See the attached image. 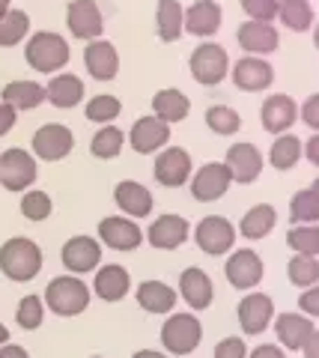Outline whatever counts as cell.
I'll return each instance as SVG.
<instances>
[{
	"instance_id": "6da1fadb",
	"label": "cell",
	"mask_w": 319,
	"mask_h": 358,
	"mask_svg": "<svg viewBox=\"0 0 319 358\" xmlns=\"http://www.w3.org/2000/svg\"><path fill=\"white\" fill-rule=\"evenodd\" d=\"M42 268V251L33 239L15 236L0 248V272L13 281H30Z\"/></svg>"
},
{
	"instance_id": "7a4b0ae2",
	"label": "cell",
	"mask_w": 319,
	"mask_h": 358,
	"mask_svg": "<svg viewBox=\"0 0 319 358\" xmlns=\"http://www.w3.org/2000/svg\"><path fill=\"white\" fill-rule=\"evenodd\" d=\"M24 57L36 72H57L69 63V45H66V39L57 36V33L42 30L27 42Z\"/></svg>"
},
{
	"instance_id": "3957f363",
	"label": "cell",
	"mask_w": 319,
	"mask_h": 358,
	"mask_svg": "<svg viewBox=\"0 0 319 358\" xmlns=\"http://www.w3.org/2000/svg\"><path fill=\"white\" fill-rule=\"evenodd\" d=\"M45 305L57 317H75L90 305V289L78 278H54L45 289Z\"/></svg>"
},
{
	"instance_id": "277c9868",
	"label": "cell",
	"mask_w": 319,
	"mask_h": 358,
	"mask_svg": "<svg viewBox=\"0 0 319 358\" xmlns=\"http://www.w3.org/2000/svg\"><path fill=\"white\" fill-rule=\"evenodd\" d=\"M203 341V326L200 320L191 317V313H173V317L164 322L161 329V343L164 350L173 355H188L194 352Z\"/></svg>"
},
{
	"instance_id": "5b68a950",
	"label": "cell",
	"mask_w": 319,
	"mask_h": 358,
	"mask_svg": "<svg viewBox=\"0 0 319 358\" xmlns=\"http://www.w3.org/2000/svg\"><path fill=\"white\" fill-rule=\"evenodd\" d=\"M188 66H191L194 81L197 84H206V87L221 84L224 78H227V72H230L227 51L221 48V45H215V42H206V45H200V48H194Z\"/></svg>"
},
{
	"instance_id": "8992f818",
	"label": "cell",
	"mask_w": 319,
	"mask_h": 358,
	"mask_svg": "<svg viewBox=\"0 0 319 358\" xmlns=\"http://www.w3.org/2000/svg\"><path fill=\"white\" fill-rule=\"evenodd\" d=\"M36 179V162L24 150H6L0 155V182L9 192H24Z\"/></svg>"
},
{
	"instance_id": "52a82bcc",
	"label": "cell",
	"mask_w": 319,
	"mask_h": 358,
	"mask_svg": "<svg viewBox=\"0 0 319 358\" xmlns=\"http://www.w3.org/2000/svg\"><path fill=\"white\" fill-rule=\"evenodd\" d=\"M230 182H233V176H230L227 164L221 162H209L203 164L200 171H197V176L191 179V194L194 200H200V203H212V200L224 197Z\"/></svg>"
},
{
	"instance_id": "ba28073f",
	"label": "cell",
	"mask_w": 319,
	"mask_h": 358,
	"mask_svg": "<svg viewBox=\"0 0 319 358\" xmlns=\"http://www.w3.org/2000/svg\"><path fill=\"white\" fill-rule=\"evenodd\" d=\"M66 21H69L72 36L90 39V42L102 36V30H105V21H102V13H98L96 0H72L69 13H66Z\"/></svg>"
},
{
	"instance_id": "9c48e42d",
	"label": "cell",
	"mask_w": 319,
	"mask_h": 358,
	"mask_svg": "<svg viewBox=\"0 0 319 358\" xmlns=\"http://www.w3.org/2000/svg\"><path fill=\"white\" fill-rule=\"evenodd\" d=\"M72 143H75L72 131L66 126H57V122H48V126H42L36 134H33V152L45 162H57L63 155H69Z\"/></svg>"
},
{
	"instance_id": "30bf717a",
	"label": "cell",
	"mask_w": 319,
	"mask_h": 358,
	"mask_svg": "<svg viewBox=\"0 0 319 358\" xmlns=\"http://www.w3.org/2000/svg\"><path fill=\"white\" fill-rule=\"evenodd\" d=\"M233 242H236V230L227 218L209 215L197 224V245H200L206 254H224L233 248Z\"/></svg>"
},
{
	"instance_id": "8fae6325",
	"label": "cell",
	"mask_w": 319,
	"mask_h": 358,
	"mask_svg": "<svg viewBox=\"0 0 319 358\" xmlns=\"http://www.w3.org/2000/svg\"><path fill=\"white\" fill-rule=\"evenodd\" d=\"M274 317V305L269 296L262 293H251L239 301V326L245 334H260L266 331V326Z\"/></svg>"
},
{
	"instance_id": "7c38bea8",
	"label": "cell",
	"mask_w": 319,
	"mask_h": 358,
	"mask_svg": "<svg viewBox=\"0 0 319 358\" xmlns=\"http://www.w3.org/2000/svg\"><path fill=\"white\" fill-rule=\"evenodd\" d=\"M227 171L236 182H254L262 171V155L254 143H233L227 150Z\"/></svg>"
},
{
	"instance_id": "4fadbf2b",
	"label": "cell",
	"mask_w": 319,
	"mask_h": 358,
	"mask_svg": "<svg viewBox=\"0 0 319 358\" xmlns=\"http://www.w3.org/2000/svg\"><path fill=\"white\" fill-rule=\"evenodd\" d=\"M98 236H102V242L114 251H135L138 245L144 242L140 227L128 218H105L98 224Z\"/></svg>"
},
{
	"instance_id": "5bb4252c",
	"label": "cell",
	"mask_w": 319,
	"mask_h": 358,
	"mask_svg": "<svg viewBox=\"0 0 319 358\" xmlns=\"http://www.w3.org/2000/svg\"><path fill=\"white\" fill-rule=\"evenodd\" d=\"M102 260V248H98V242L90 239V236H75L63 245V266L69 268V272H93Z\"/></svg>"
},
{
	"instance_id": "9a60e30c",
	"label": "cell",
	"mask_w": 319,
	"mask_h": 358,
	"mask_svg": "<svg viewBox=\"0 0 319 358\" xmlns=\"http://www.w3.org/2000/svg\"><path fill=\"white\" fill-rule=\"evenodd\" d=\"M191 176V155L179 150V147H168L158 159H156V179L161 185L176 188Z\"/></svg>"
},
{
	"instance_id": "2e32d148",
	"label": "cell",
	"mask_w": 319,
	"mask_h": 358,
	"mask_svg": "<svg viewBox=\"0 0 319 358\" xmlns=\"http://www.w3.org/2000/svg\"><path fill=\"white\" fill-rule=\"evenodd\" d=\"M168 141H170V126L158 117H140L131 126V147L144 155L161 150Z\"/></svg>"
},
{
	"instance_id": "e0dca14e",
	"label": "cell",
	"mask_w": 319,
	"mask_h": 358,
	"mask_svg": "<svg viewBox=\"0 0 319 358\" xmlns=\"http://www.w3.org/2000/svg\"><path fill=\"white\" fill-rule=\"evenodd\" d=\"M262 278V260L257 251H248L242 248L227 260V281L239 287V289H248V287H257Z\"/></svg>"
},
{
	"instance_id": "ac0fdd59",
	"label": "cell",
	"mask_w": 319,
	"mask_h": 358,
	"mask_svg": "<svg viewBox=\"0 0 319 358\" xmlns=\"http://www.w3.org/2000/svg\"><path fill=\"white\" fill-rule=\"evenodd\" d=\"M84 63H87V72H90L96 81H111L119 69V57H117V48L105 39H93L90 45L84 48Z\"/></svg>"
},
{
	"instance_id": "d6986e66",
	"label": "cell",
	"mask_w": 319,
	"mask_h": 358,
	"mask_svg": "<svg viewBox=\"0 0 319 358\" xmlns=\"http://www.w3.org/2000/svg\"><path fill=\"white\" fill-rule=\"evenodd\" d=\"M233 81L245 93H260V90H266L274 81V69L260 57H242L233 66Z\"/></svg>"
},
{
	"instance_id": "ffe728a7",
	"label": "cell",
	"mask_w": 319,
	"mask_h": 358,
	"mask_svg": "<svg viewBox=\"0 0 319 358\" xmlns=\"http://www.w3.org/2000/svg\"><path fill=\"white\" fill-rule=\"evenodd\" d=\"M260 117H262V129L266 131L283 134L295 122V117H299V108H295V102L290 96L281 93V96H269L266 102H262Z\"/></svg>"
},
{
	"instance_id": "44dd1931",
	"label": "cell",
	"mask_w": 319,
	"mask_h": 358,
	"mask_svg": "<svg viewBox=\"0 0 319 358\" xmlns=\"http://www.w3.org/2000/svg\"><path fill=\"white\" fill-rule=\"evenodd\" d=\"M188 239V221L182 215H161L156 224L149 227V245L161 251H173Z\"/></svg>"
},
{
	"instance_id": "7402d4cb",
	"label": "cell",
	"mask_w": 319,
	"mask_h": 358,
	"mask_svg": "<svg viewBox=\"0 0 319 358\" xmlns=\"http://www.w3.org/2000/svg\"><path fill=\"white\" fill-rule=\"evenodd\" d=\"M274 331H278V341L287 350H302L316 329L311 317H304V313H281L278 322H274Z\"/></svg>"
},
{
	"instance_id": "603a6c76",
	"label": "cell",
	"mask_w": 319,
	"mask_h": 358,
	"mask_svg": "<svg viewBox=\"0 0 319 358\" xmlns=\"http://www.w3.org/2000/svg\"><path fill=\"white\" fill-rule=\"evenodd\" d=\"M236 39L251 54H272L278 48V30L266 24V21H248V24H242Z\"/></svg>"
},
{
	"instance_id": "cb8c5ba5",
	"label": "cell",
	"mask_w": 319,
	"mask_h": 358,
	"mask_svg": "<svg viewBox=\"0 0 319 358\" xmlns=\"http://www.w3.org/2000/svg\"><path fill=\"white\" fill-rule=\"evenodd\" d=\"M221 27V6L215 0H197L191 9H185V30L194 36H212Z\"/></svg>"
},
{
	"instance_id": "d4e9b609",
	"label": "cell",
	"mask_w": 319,
	"mask_h": 358,
	"mask_svg": "<svg viewBox=\"0 0 319 358\" xmlns=\"http://www.w3.org/2000/svg\"><path fill=\"white\" fill-rule=\"evenodd\" d=\"M114 200H117V206L123 209L126 215L144 218V215H149V212H152V194H149V188H144L140 182H131V179H126V182L117 185Z\"/></svg>"
},
{
	"instance_id": "484cf974",
	"label": "cell",
	"mask_w": 319,
	"mask_h": 358,
	"mask_svg": "<svg viewBox=\"0 0 319 358\" xmlns=\"http://www.w3.org/2000/svg\"><path fill=\"white\" fill-rule=\"evenodd\" d=\"M179 289H182V299L194 310H203L212 305V281H209V275L203 268H185L179 278Z\"/></svg>"
},
{
	"instance_id": "4316f807",
	"label": "cell",
	"mask_w": 319,
	"mask_h": 358,
	"mask_svg": "<svg viewBox=\"0 0 319 358\" xmlns=\"http://www.w3.org/2000/svg\"><path fill=\"white\" fill-rule=\"evenodd\" d=\"M96 296L98 299H105V301H119L126 293H128V272L123 266H102L96 272Z\"/></svg>"
},
{
	"instance_id": "83f0119b",
	"label": "cell",
	"mask_w": 319,
	"mask_h": 358,
	"mask_svg": "<svg viewBox=\"0 0 319 358\" xmlns=\"http://www.w3.org/2000/svg\"><path fill=\"white\" fill-rule=\"evenodd\" d=\"M3 102L9 108H15V110H30V108H39L42 102H45V87L36 84V81H13V84H6L3 87Z\"/></svg>"
},
{
	"instance_id": "f1b7e54d",
	"label": "cell",
	"mask_w": 319,
	"mask_h": 358,
	"mask_svg": "<svg viewBox=\"0 0 319 358\" xmlns=\"http://www.w3.org/2000/svg\"><path fill=\"white\" fill-rule=\"evenodd\" d=\"M45 96L54 108H75L84 99V84L75 75H57L45 87Z\"/></svg>"
},
{
	"instance_id": "f546056e",
	"label": "cell",
	"mask_w": 319,
	"mask_h": 358,
	"mask_svg": "<svg viewBox=\"0 0 319 358\" xmlns=\"http://www.w3.org/2000/svg\"><path fill=\"white\" fill-rule=\"evenodd\" d=\"M158 36L164 42H176L185 30V9L179 6V0H158V13H156Z\"/></svg>"
},
{
	"instance_id": "4dcf8cb0",
	"label": "cell",
	"mask_w": 319,
	"mask_h": 358,
	"mask_svg": "<svg viewBox=\"0 0 319 358\" xmlns=\"http://www.w3.org/2000/svg\"><path fill=\"white\" fill-rule=\"evenodd\" d=\"M138 301L149 313H168L176 308V293L161 281H144L138 287Z\"/></svg>"
},
{
	"instance_id": "1f68e13d",
	"label": "cell",
	"mask_w": 319,
	"mask_h": 358,
	"mask_svg": "<svg viewBox=\"0 0 319 358\" xmlns=\"http://www.w3.org/2000/svg\"><path fill=\"white\" fill-rule=\"evenodd\" d=\"M188 99H185L179 90H158L156 99H152V110H156V117L164 120L170 126V122H179L188 117Z\"/></svg>"
},
{
	"instance_id": "d6a6232c",
	"label": "cell",
	"mask_w": 319,
	"mask_h": 358,
	"mask_svg": "<svg viewBox=\"0 0 319 358\" xmlns=\"http://www.w3.org/2000/svg\"><path fill=\"white\" fill-rule=\"evenodd\" d=\"M274 221H278V212H274V206L260 203V206L251 209L248 215H242L239 230H242V236H245V239H262V236H269V233H272Z\"/></svg>"
},
{
	"instance_id": "836d02e7",
	"label": "cell",
	"mask_w": 319,
	"mask_h": 358,
	"mask_svg": "<svg viewBox=\"0 0 319 358\" xmlns=\"http://www.w3.org/2000/svg\"><path fill=\"white\" fill-rule=\"evenodd\" d=\"M299 159H302V141L295 138V134H281V138L272 143L269 162L278 167V171H290V167H295Z\"/></svg>"
},
{
	"instance_id": "e575fe53",
	"label": "cell",
	"mask_w": 319,
	"mask_h": 358,
	"mask_svg": "<svg viewBox=\"0 0 319 358\" xmlns=\"http://www.w3.org/2000/svg\"><path fill=\"white\" fill-rule=\"evenodd\" d=\"M278 15L281 21L287 24L290 30L295 33H302L313 24V9L307 0H281V6H278Z\"/></svg>"
},
{
	"instance_id": "d590c367",
	"label": "cell",
	"mask_w": 319,
	"mask_h": 358,
	"mask_svg": "<svg viewBox=\"0 0 319 358\" xmlns=\"http://www.w3.org/2000/svg\"><path fill=\"white\" fill-rule=\"evenodd\" d=\"M123 131H119L117 126H102L96 131V138L90 143V150L96 159H117L119 150H123Z\"/></svg>"
},
{
	"instance_id": "8d00e7d4",
	"label": "cell",
	"mask_w": 319,
	"mask_h": 358,
	"mask_svg": "<svg viewBox=\"0 0 319 358\" xmlns=\"http://www.w3.org/2000/svg\"><path fill=\"white\" fill-rule=\"evenodd\" d=\"M287 272L295 287H313L319 281V260L316 257H307V254H295Z\"/></svg>"
},
{
	"instance_id": "74e56055",
	"label": "cell",
	"mask_w": 319,
	"mask_h": 358,
	"mask_svg": "<svg viewBox=\"0 0 319 358\" xmlns=\"http://www.w3.org/2000/svg\"><path fill=\"white\" fill-rule=\"evenodd\" d=\"M287 245L295 254L316 257L319 254V224H304V227H292L287 233Z\"/></svg>"
},
{
	"instance_id": "f35d334b",
	"label": "cell",
	"mask_w": 319,
	"mask_h": 358,
	"mask_svg": "<svg viewBox=\"0 0 319 358\" xmlns=\"http://www.w3.org/2000/svg\"><path fill=\"white\" fill-rule=\"evenodd\" d=\"M30 30V18L21 13V9H9V13L0 18V45H15L27 36Z\"/></svg>"
},
{
	"instance_id": "ab89813d",
	"label": "cell",
	"mask_w": 319,
	"mask_h": 358,
	"mask_svg": "<svg viewBox=\"0 0 319 358\" xmlns=\"http://www.w3.org/2000/svg\"><path fill=\"white\" fill-rule=\"evenodd\" d=\"M206 122H209V129H212L215 134H236L242 129V120L233 108H227V105H212L206 110Z\"/></svg>"
},
{
	"instance_id": "60d3db41",
	"label": "cell",
	"mask_w": 319,
	"mask_h": 358,
	"mask_svg": "<svg viewBox=\"0 0 319 358\" xmlns=\"http://www.w3.org/2000/svg\"><path fill=\"white\" fill-rule=\"evenodd\" d=\"M290 218L299 221V224H316L319 221V197L311 192V188H304V192H299L292 197Z\"/></svg>"
},
{
	"instance_id": "b9f144b4",
	"label": "cell",
	"mask_w": 319,
	"mask_h": 358,
	"mask_svg": "<svg viewBox=\"0 0 319 358\" xmlns=\"http://www.w3.org/2000/svg\"><path fill=\"white\" fill-rule=\"evenodd\" d=\"M42 317H45V305H42V299L39 296H24L18 301V310H15V320H18V326L21 329H39L42 326Z\"/></svg>"
},
{
	"instance_id": "7bdbcfd3",
	"label": "cell",
	"mask_w": 319,
	"mask_h": 358,
	"mask_svg": "<svg viewBox=\"0 0 319 358\" xmlns=\"http://www.w3.org/2000/svg\"><path fill=\"white\" fill-rule=\"evenodd\" d=\"M119 114V99L114 96H96L87 102V120L93 122H111Z\"/></svg>"
},
{
	"instance_id": "ee69618b",
	"label": "cell",
	"mask_w": 319,
	"mask_h": 358,
	"mask_svg": "<svg viewBox=\"0 0 319 358\" xmlns=\"http://www.w3.org/2000/svg\"><path fill=\"white\" fill-rule=\"evenodd\" d=\"M21 212L30 221H45L51 215V197L45 192H27L21 197Z\"/></svg>"
},
{
	"instance_id": "f6af8a7d",
	"label": "cell",
	"mask_w": 319,
	"mask_h": 358,
	"mask_svg": "<svg viewBox=\"0 0 319 358\" xmlns=\"http://www.w3.org/2000/svg\"><path fill=\"white\" fill-rule=\"evenodd\" d=\"M278 6L281 0H242V9L251 15V21H269L278 15Z\"/></svg>"
},
{
	"instance_id": "bcb514c9",
	"label": "cell",
	"mask_w": 319,
	"mask_h": 358,
	"mask_svg": "<svg viewBox=\"0 0 319 358\" xmlns=\"http://www.w3.org/2000/svg\"><path fill=\"white\" fill-rule=\"evenodd\" d=\"M215 358H248L245 341L242 338H224L221 343L215 346Z\"/></svg>"
},
{
	"instance_id": "7dc6e473",
	"label": "cell",
	"mask_w": 319,
	"mask_h": 358,
	"mask_svg": "<svg viewBox=\"0 0 319 358\" xmlns=\"http://www.w3.org/2000/svg\"><path fill=\"white\" fill-rule=\"evenodd\" d=\"M299 308L307 313V317H319V287L304 289L302 299H299Z\"/></svg>"
},
{
	"instance_id": "c3c4849f",
	"label": "cell",
	"mask_w": 319,
	"mask_h": 358,
	"mask_svg": "<svg viewBox=\"0 0 319 358\" xmlns=\"http://www.w3.org/2000/svg\"><path fill=\"white\" fill-rule=\"evenodd\" d=\"M302 120H304L311 129H316V131H319V93H316V96H311V99L304 102V108H302Z\"/></svg>"
},
{
	"instance_id": "681fc988",
	"label": "cell",
	"mask_w": 319,
	"mask_h": 358,
	"mask_svg": "<svg viewBox=\"0 0 319 358\" xmlns=\"http://www.w3.org/2000/svg\"><path fill=\"white\" fill-rule=\"evenodd\" d=\"M15 120H18L15 117V108H9L6 102H0V138H3V134L15 126Z\"/></svg>"
},
{
	"instance_id": "f907efd6",
	"label": "cell",
	"mask_w": 319,
	"mask_h": 358,
	"mask_svg": "<svg viewBox=\"0 0 319 358\" xmlns=\"http://www.w3.org/2000/svg\"><path fill=\"white\" fill-rule=\"evenodd\" d=\"M248 358H283V350H281V346H272V343H262Z\"/></svg>"
},
{
	"instance_id": "816d5d0a",
	"label": "cell",
	"mask_w": 319,
	"mask_h": 358,
	"mask_svg": "<svg viewBox=\"0 0 319 358\" xmlns=\"http://www.w3.org/2000/svg\"><path fill=\"white\" fill-rule=\"evenodd\" d=\"M304 358H319V331H313L311 338H307V343L302 346Z\"/></svg>"
},
{
	"instance_id": "f5cc1de1",
	"label": "cell",
	"mask_w": 319,
	"mask_h": 358,
	"mask_svg": "<svg viewBox=\"0 0 319 358\" xmlns=\"http://www.w3.org/2000/svg\"><path fill=\"white\" fill-rule=\"evenodd\" d=\"M304 152H307V159H311V164H316V167H319V134H313V138L307 141Z\"/></svg>"
},
{
	"instance_id": "db71d44e",
	"label": "cell",
	"mask_w": 319,
	"mask_h": 358,
	"mask_svg": "<svg viewBox=\"0 0 319 358\" xmlns=\"http://www.w3.org/2000/svg\"><path fill=\"white\" fill-rule=\"evenodd\" d=\"M0 358H30L24 350H21V346H0Z\"/></svg>"
},
{
	"instance_id": "11a10c76",
	"label": "cell",
	"mask_w": 319,
	"mask_h": 358,
	"mask_svg": "<svg viewBox=\"0 0 319 358\" xmlns=\"http://www.w3.org/2000/svg\"><path fill=\"white\" fill-rule=\"evenodd\" d=\"M131 358H164L161 352H156V350H140V352H135Z\"/></svg>"
},
{
	"instance_id": "9f6ffc18",
	"label": "cell",
	"mask_w": 319,
	"mask_h": 358,
	"mask_svg": "<svg viewBox=\"0 0 319 358\" xmlns=\"http://www.w3.org/2000/svg\"><path fill=\"white\" fill-rule=\"evenodd\" d=\"M6 341H9V331L6 326H0V346H6Z\"/></svg>"
},
{
	"instance_id": "6f0895ef",
	"label": "cell",
	"mask_w": 319,
	"mask_h": 358,
	"mask_svg": "<svg viewBox=\"0 0 319 358\" xmlns=\"http://www.w3.org/2000/svg\"><path fill=\"white\" fill-rule=\"evenodd\" d=\"M9 13V0H0V18H3Z\"/></svg>"
},
{
	"instance_id": "680465c9",
	"label": "cell",
	"mask_w": 319,
	"mask_h": 358,
	"mask_svg": "<svg viewBox=\"0 0 319 358\" xmlns=\"http://www.w3.org/2000/svg\"><path fill=\"white\" fill-rule=\"evenodd\" d=\"M311 192H313V194H316V197H319V179H316V182H313V185H311Z\"/></svg>"
},
{
	"instance_id": "91938a15",
	"label": "cell",
	"mask_w": 319,
	"mask_h": 358,
	"mask_svg": "<svg viewBox=\"0 0 319 358\" xmlns=\"http://www.w3.org/2000/svg\"><path fill=\"white\" fill-rule=\"evenodd\" d=\"M313 42H316V48H319V24H316V33H313Z\"/></svg>"
},
{
	"instance_id": "94428289",
	"label": "cell",
	"mask_w": 319,
	"mask_h": 358,
	"mask_svg": "<svg viewBox=\"0 0 319 358\" xmlns=\"http://www.w3.org/2000/svg\"><path fill=\"white\" fill-rule=\"evenodd\" d=\"M96 358H102V355H96Z\"/></svg>"
}]
</instances>
